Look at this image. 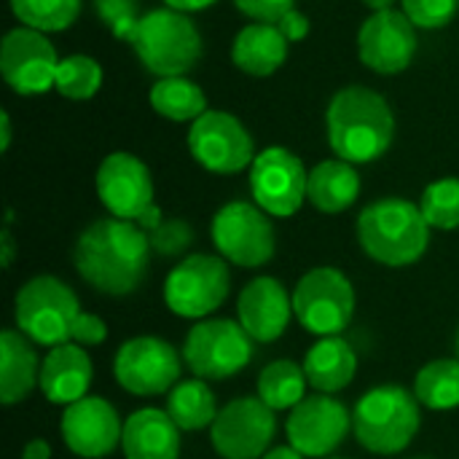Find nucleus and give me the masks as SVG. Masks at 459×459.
I'll list each match as a JSON object with an SVG mask.
<instances>
[{
    "label": "nucleus",
    "instance_id": "1",
    "mask_svg": "<svg viewBox=\"0 0 459 459\" xmlns=\"http://www.w3.org/2000/svg\"><path fill=\"white\" fill-rule=\"evenodd\" d=\"M151 258V239L134 221L102 218L86 226L75 242L73 261L86 285L105 296L134 293Z\"/></svg>",
    "mask_w": 459,
    "mask_h": 459
},
{
    "label": "nucleus",
    "instance_id": "2",
    "mask_svg": "<svg viewBox=\"0 0 459 459\" xmlns=\"http://www.w3.org/2000/svg\"><path fill=\"white\" fill-rule=\"evenodd\" d=\"M328 143L336 159L368 164L385 156L395 137V116L387 100L368 86H347L333 94L328 113Z\"/></svg>",
    "mask_w": 459,
    "mask_h": 459
},
{
    "label": "nucleus",
    "instance_id": "3",
    "mask_svg": "<svg viewBox=\"0 0 459 459\" xmlns=\"http://www.w3.org/2000/svg\"><path fill=\"white\" fill-rule=\"evenodd\" d=\"M358 242L363 253L382 266H411L430 245V226L409 199H377L358 218Z\"/></svg>",
    "mask_w": 459,
    "mask_h": 459
},
{
    "label": "nucleus",
    "instance_id": "4",
    "mask_svg": "<svg viewBox=\"0 0 459 459\" xmlns=\"http://www.w3.org/2000/svg\"><path fill=\"white\" fill-rule=\"evenodd\" d=\"M143 67L159 78H178L196 67L202 59V32L194 19L175 8H156L140 16L126 40Z\"/></svg>",
    "mask_w": 459,
    "mask_h": 459
},
{
    "label": "nucleus",
    "instance_id": "5",
    "mask_svg": "<svg viewBox=\"0 0 459 459\" xmlns=\"http://www.w3.org/2000/svg\"><path fill=\"white\" fill-rule=\"evenodd\" d=\"M420 422L417 395L398 385L368 390L352 411L355 438L371 455H401L420 433Z\"/></svg>",
    "mask_w": 459,
    "mask_h": 459
},
{
    "label": "nucleus",
    "instance_id": "6",
    "mask_svg": "<svg viewBox=\"0 0 459 459\" xmlns=\"http://www.w3.org/2000/svg\"><path fill=\"white\" fill-rule=\"evenodd\" d=\"M81 315L78 296L70 285L51 274L32 277L24 282L13 299L16 328L43 347H59L73 339V323Z\"/></svg>",
    "mask_w": 459,
    "mask_h": 459
},
{
    "label": "nucleus",
    "instance_id": "7",
    "mask_svg": "<svg viewBox=\"0 0 459 459\" xmlns=\"http://www.w3.org/2000/svg\"><path fill=\"white\" fill-rule=\"evenodd\" d=\"M293 315L320 339L339 336L355 315V290L350 277L333 266L307 272L293 290Z\"/></svg>",
    "mask_w": 459,
    "mask_h": 459
},
{
    "label": "nucleus",
    "instance_id": "8",
    "mask_svg": "<svg viewBox=\"0 0 459 459\" xmlns=\"http://www.w3.org/2000/svg\"><path fill=\"white\" fill-rule=\"evenodd\" d=\"M231 274L223 258L215 255H188L164 280V304L172 315L186 320L210 317L229 299Z\"/></svg>",
    "mask_w": 459,
    "mask_h": 459
},
{
    "label": "nucleus",
    "instance_id": "9",
    "mask_svg": "<svg viewBox=\"0 0 459 459\" xmlns=\"http://www.w3.org/2000/svg\"><path fill=\"white\" fill-rule=\"evenodd\" d=\"M253 339L234 320H202L183 344V360L196 379L223 382L253 360Z\"/></svg>",
    "mask_w": 459,
    "mask_h": 459
},
{
    "label": "nucleus",
    "instance_id": "10",
    "mask_svg": "<svg viewBox=\"0 0 459 459\" xmlns=\"http://www.w3.org/2000/svg\"><path fill=\"white\" fill-rule=\"evenodd\" d=\"M218 253L242 269H258L274 258L277 237L269 215L250 202L223 204L210 226Z\"/></svg>",
    "mask_w": 459,
    "mask_h": 459
},
{
    "label": "nucleus",
    "instance_id": "11",
    "mask_svg": "<svg viewBox=\"0 0 459 459\" xmlns=\"http://www.w3.org/2000/svg\"><path fill=\"white\" fill-rule=\"evenodd\" d=\"M191 156L215 175H237L255 161V145L242 121L226 110H207L188 129Z\"/></svg>",
    "mask_w": 459,
    "mask_h": 459
},
{
    "label": "nucleus",
    "instance_id": "12",
    "mask_svg": "<svg viewBox=\"0 0 459 459\" xmlns=\"http://www.w3.org/2000/svg\"><path fill=\"white\" fill-rule=\"evenodd\" d=\"M309 188L304 161L288 148L272 145L250 164V194L255 204L274 218H290L301 210Z\"/></svg>",
    "mask_w": 459,
    "mask_h": 459
},
{
    "label": "nucleus",
    "instance_id": "13",
    "mask_svg": "<svg viewBox=\"0 0 459 459\" xmlns=\"http://www.w3.org/2000/svg\"><path fill=\"white\" fill-rule=\"evenodd\" d=\"M274 433V409H269L258 395H247L218 411L210 428V441L223 459H264Z\"/></svg>",
    "mask_w": 459,
    "mask_h": 459
},
{
    "label": "nucleus",
    "instance_id": "14",
    "mask_svg": "<svg viewBox=\"0 0 459 459\" xmlns=\"http://www.w3.org/2000/svg\"><path fill=\"white\" fill-rule=\"evenodd\" d=\"M116 382L137 395H164L180 379V355L172 344L156 336H137L121 344L113 363Z\"/></svg>",
    "mask_w": 459,
    "mask_h": 459
},
{
    "label": "nucleus",
    "instance_id": "15",
    "mask_svg": "<svg viewBox=\"0 0 459 459\" xmlns=\"http://www.w3.org/2000/svg\"><path fill=\"white\" fill-rule=\"evenodd\" d=\"M59 56L46 32L16 27L5 32L0 43V73L3 81L22 97L43 94L54 89Z\"/></svg>",
    "mask_w": 459,
    "mask_h": 459
},
{
    "label": "nucleus",
    "instance_id": "16",
    "mask_svg": "<svg viewBox=\"0 0 459 459\" xmlns=\"http://www.w3.org/2000/svg\"><path fill=\"white\" fill-rule=\"evenodd\" d=\"M358 54L360 62L379 75L403 73L417 54L414 22L395 8L377 11L358 32Z\"/></svg>",
    "mask_w": 459,
    "mask_h": 459
},
{
    "label": "nucleus",
    "instance_id": "17",
    "mask_svg": "<svg viewBox=\"0 0 459 459\" xmlns=\"http://www.w3.org/2000/svg\"><path fill=\"white\" fill-rule=\"evenodd\" d=\"M352 425L347 406L325 393L304 398L290 409L285 433L296 452L304 457H328L342 446Z\"/></svg>",
    "mask_w": 459,
    "mask_h": 459
},
{
    "label": "nucleus",
    "instance_id": "18",
    "mask_svg": "<svg viewBox=\"0 0 459 459\" xmlns=\"http://www.w3.org/2000/svg\"><path fill=\"white\" fill-rule=\"evenodd\" d=\"M97 196L113 218L137 221L153 207L151 169L137 156L116 151L105 156L97 169Z\"/></svg>",
    "mask_w": 459,
    "mask_h": 459
},
{
    "label": "nucleus",
    "instance_id": "19",
    "mask_svg": "<svg viewBox=\"0 0 459 459\" xmlns=\"http://www.w3.org/2000/svg\"><path fill=\"white\" fill-rule=\"evenodd\" d=\"M59 430L67 449L83 459L108 457L124 436L118 411L108 401L91 395L65 409Z\"/></svg>",
    "mask_w": 459,
    "mask_h": 459
},
{
    "label": "nucleus",
    "instance_id": "20",
    "mask_svg": "<svg viewBox=\"0 0 459 459\" xmlns=\"http://www.w3.org/2000/svg\"><path fill=\"white\" fill-rule=\"evenodd\" d=\"M237 317L253 342L272 344L290 325L293 299L288 296V290L280 280L258 277L242 288L239 301H237Z\"/></svg>",
    "mask_w": 459,
    "mask_h": 459
},
{
    "label": "nucleus",
    "instance_id": "21",
    "mask_svg": "<svg viewBox=\"0 0 459 459\" xmlns=\"http://www.w3.org/2000/svg\"><path fill=\"white\" fill-rule=\"evenodd\" d=\"M91 360L78 344H59L43 358L40 390L56 406H73L86 398L91 387Z\"/></svg>",
    "mask_w": 459,
    "mask_h": 459
},
{
    "label": "nucleus",
    "instance_id": "22",
    "mask_svg": "<svg viewBox=\"0 0 459 459\" xmlns=\"http://www.w3.org/2000/svg\"><path fill=\"white\" fill-rule=\"evenodd\" d=\"M121 449L126 459H178L180 428L167 411L140 409L124 422Z\"/></svg>",
    "mask_w": 459,
    "mask_h": 459
},
{
    "label": "nucleus",
    "instance_id": "23",
    "mask_svg": "<svg viewBox=\"0 0 459 459\" xmlns=\"http://www.w3.org/2000/svg\"><path fill=\"white\" fill-rule=\"evenodd\" d=\"M40 387V360L32 342L19 328L0 333V401L5 406L22 403Z\"/></svg>",
    "mask_w": 459,
    "mask_h": 459
},
{
    "label": "nucleus",
    "instance_id": "24",
    "mask_svg": "<svg viewBox=\"0 0 459 459\" xmlns=\"http://www.w3.org/2000/svg\"><path fill=\"white\" fill-rule=\"evenodd\" d=\"M288 56V40L277 24L253 22L242 27L231 46V62L247 75H272Z\"/></svg>",
    "mask_w": 459,
    "mask_h": 459
},
{
    "label": "nucleus",
    "instance_id": "25",
    "mask_svg": "<svg viewBox=\"0 0 459 459\" xmlns=\"http://www.w3.org/2000/svg\"><path fill=\"white\" fill-rule=\"evenodd\" d=\"M355 371H358V355L342 336L320 339L304 358L307 382L325 395L344 390L355 379Z\"/></svg>",
    "mask_w": 459,
    "mask_h": 459
},
{
    "label": "nucleus",
    "instance_id": "26",
    "mask_svg": "<svg viewBox=\"0 0 459 459\" xmlns=\"http://www.w3.org/2000/svg\"><path fill=\"white\" fill-rule=\"evenodd\" d=\"M358 196H360V175L350 161L328 159L309 172L307 199L315 204V210L325 215H339L350 210L358 202Z\"/></svg>",
    "mask_w": 459,
    "mask_h": 459
},
{
    "label": "nucleus",
    "instance_id": "27",
    "mask_svg": "<svg viewBox=\"0 0 459 459\" xmlns=\"http://www.w3.org/2000/svg\"><path fill=\"white\" fill-rule=\"evenodd\" d=\"M167 414L180 430H204L212 428L218 409L215 395L204 379H188L169 390L167 395Z\"/></svg>",
    "mask_w": 459,
    "mask_h": 459
},
{
    "label": "nucleus",
    "instance_id": "28",
    "mask_svg": "<svg viewBox=\"0 0 459 459\" xmlns=\"http://www.w3.org/2000/svg\"><path fill=\"white\" fill-rule=\"evenodd\" d=\"M148 100H151V108L159 116L169 118V121H191L194 124L199 116L207 113L204 91L194 81H188L183 75H178V78H159L151 86Z\"/></svg>",
    "mask_w": 459,
    "mask_h": 459
},
{
    "label": "nucleus",
    "instance_id": "29",
    "mask_svg": "<svg viewBox=\"0 0 459 459\" xmlns=\"http://www.w3.org/2000/svg\"><path fill=\"white\" fill-rule=\"evenodd\" d=\"M307 374L293 360H274L258 377V398L274 409H296L307 395Z\"/></svg>",
    "mask_w": 459,
    "mask_h": 459
},
{
    "label": "nucleus",
    "instance_id": "30",
    "mask_svg": "<svg viewBox=\"0 0 459 459\" xmlns=\"http://www.w3.org/2000/svg\"><path fill=\"white\" fill-rule=\"evenodd\" d=\"M414 395L433 411H449L459 406V360L441 358L428 363L414 382Z\"/></svg>",
    "mask_w": 459,
    "mask_h": 459
},
{
    "label": "nucleus",
    "instance_id": "31",
    "mask_svg": "<svg viewBox=\"0 0 459 459\" xmlns=\"http://www.w3.org/2000/svg\"><path fill=\"white\" fill-rule=\"evenodd\" d=\"M13 16L38 32H62L67 30L78 13L81 0H8Z\"/></svg>",
    "mask_w": 459,
    "mask_h": 459
},
{
    "label": "nucleus",
    "instance_id": "32",
    "mask_svg": "<svg viewBox=\"0 0 459 459\" xmlns=\"http://www.w3.org/2000/svg\"><path fill=\"white\" fill-rule=\"evenodd\" d=\"M102 86V67L86 54H70L59 59L54 89L67 100H89Z\"/></svg>",
    "mask_w": 459,
    "mask_h": 459
},
{
    "label": "nucleus",
    "instance_id": "33",
    "mask_svg": "<svg viewBox=\"0 0 459 459\" xmlns=\"http://www.w3.org/2000/svg\"><path fill=\"white\" fill-rule=\"evenodd\" d=\"M420 210L430 229H459V178H444L425 188Z\"/></svg>",
    "mask_w": 459,
    "mask_h": 459
},
{
    "label": "nucleus",
    "instance_id": "34",
    "mask_svg": "<svg viewBox=\"0 0 459 459\" xmlns=\"http://www.w3.org/2000/svg\"><path fill=\"white\" fill-rule=\"evenodd\" d=\"M100 22L118 38L129 40L140 22V3L137 0H91Z\"/></svg>",
    "mask_w": 459,
    "mask_h": 459
},
{
    "label": "nucleus",
    "instance_id": "35",
    "mask_svg": "<svg viewBox=\"0 0 459 459\" xmlns=\"http://www.w3.org/2000/svg\"><path fill=\"white\" fill-rule=\"evenodd\" d=\"M148 239H151L153 253H159L164 258H175V255H183L191 247L194 229L183 218H169V221H161V226L153 229L148 234Z\"/></svg>",
    "mask_w": 459,
    "mask_h": 459
},
{
    "label": "nucleus",
    "instance_id": "36",
    "mask_svg": "<svg viewBox=\"0 0 459 459\" xmlns=\"http://www.w3.org/2000/svg\"><path fill=\"white\" fill-rule=\"evenodd\" d=\"M403 13L414 22V27L438 30L455 19L459 0H401Z\"/></svg>",
    "mask_w": 459,
    "mask_h": 459
},
{
    "label": "nucleus",
    "instance_id": "37",
    "mask_svg": "<svg viewBox=\"0 0 459 459\" xmlns=\"http://www.w3.org/2000/svg\"><path fill=\"white\" fill-rule=\"evenodd\" d=\"M234 5L264 24H277L288 11H293V0H234Z\"/></svg>",
    "mask_w": 459,
    "mask_h": 459
},
{
    "label": "nucleus",
    "instance_id": "38",
    "mask_svg": "<svg viewBox=\"0 0 459 459\" xmlns=\"http://www.w3.org/2000/svg\"><path fill=\"white\" fill-rule=\"evenodd\" d=\"M108 339V325L102 323V317L81 312L73 323V342L78 347H97Z\"/></svg>",
    "mask_w": 459,
    "mask_h": 459
},
{
    "label": "nucleus",
    "instance_id": "39",
    "mask_svg": "<svg viewBox=\"0 0 459 459\" xmlns=\"http://www.w3.org/2000/svg\"><path fill=\"white\" fill-rule=\"evenodd\" d=\"M277 27H280V32L285 35V40L288 43H296V40H304L307 35H309V19L301 13V11H288L280 22H277Z\"/></svg>",
    "mask_w": 459,
    "mask_h": 459
},
{
    "label": "nucleus",
    "instance_id": "40",
    "mask_svg": "<svg viewBox=\"0 0 459 459\" xmlns=\"http://www.w3.org/2000/svg\"><path fill=\"white\" fill-rule=\"evenodd\" d=\"M161 221H164V218H161V210L153 204V207H148V210H145V212H143V215L134 221V223H137V226H140L145 234H151L153 229H159V226H161Z\"/></svg>",
    "mask_w": 459,
    "mask_h": 459
},
{
    "label": "nucleus",
    "instance_id": "41",
    "mask_svg": "<svg viewBox=\"0 0 459 459\" xmlns=\"http://www.w3.org/2000/svg\"><path fill=\"white\" fill-rule=\"evenodd\" d=\"M164 3H167V8H175V11H183V13H194V11L210 8L218 0H164Z\"/></svg>",
    "mask_w": 459,
    "mask_h": 459
},
{
    "label": "nucleus",
    "instance_id": "42",
    "mask_svg": "<svg viewBox=\"0 0 459 459\" xmlns=\"http://www.w3.org/2000/svg\"><path fill=\"white\" fill-rule=\"evenodd\" d=\"M22 459H51V446L40 438L30 441L22 452Z\"/></svg>",
    "mask_w": 459,
    "mask_h": 459
},
{
    "label": "nucleus",
    "instance_id": "43",
    "mask_svg": "<svg viewBox=\"0 0 459 459\" xmlns=\"http://www.w3.org/2000/svg\"><path fill=\"white\" fill-rule=\"evenodd\" d=\"M0 247H3V266L8 269V266H11V261H13V250H16V247H13V237H11L8 226L3 229V245H0Z\"/></svg>",
    "mask_w": 459,
    "mask_h": 459
},
{
    "label": "nucleus",
    "instance_id": "44",
    "mask_svg": "<svg viewBox=\"0 0 459 459\" xmlns=\"http://www.w3.org/2000/svg\"><path fill=\"white\" fill-rule=\"evenodd\" d=\"M264 459H304V455H301V452H296L293 446H280V449L266 452Z\"/></svg>",
    "mask_w": 459,
    "mask_h": 459
},
{
    "label": "nucleus",
    "instance_id": "45",
    "mask_svg": "<svg viewBox=\"0 0 459 459\" xmlns=\"http://www.w3.org/2000/svg\"><path fill=\"white\" fill-rule=\"evenodd\" d=\"M0 129H3V151H8V145H11V116L5 110L0 116Z\"/></svg>",
    "mask_w": 459,
    "mask_h": 459
},
{
    "label": "nucleus",
    "instance_id": "46",
    "mask_svg": "<svg viewBox=\"0 0 459 459\" xmlns=\"http://www.w3.org/2000/svg\"><path fill=\"white\" fill-rule=\"evenodd\" d=\"M363 3L377 13V11H387V8H393V3H395V0H363Z\"/></svg>",
    "mask_w": 459,
    "mask_h": 459
},
{
    "label": "nucleus",
    "instance_id": "47",
    "mask_svg": "<svg viewBox=\"0 0 459 459\" xmlns=\"http://www.w3.org/2000/svg\"><path fill=\"white\" fill-rule=\"evenodd\" d=\"M455 352H457V360H459V331H457V339H455Z\"/></svg>",
    "mask_w": 459,
    "mask_h": 459
},
{
    "label": "nucleus",
    "instance_id": "48",
    "mask_svg": "<svg viewBox=\"0 0 459 459\" xmlns=\"http://www.w3.org/2000/svg\"><path fill=\"white\" fill-rule=\"evenodd\" d=\"M328 459H342V457H328Z\"/></svg>",
    "mask_w": 459,
    "mask_h": 459
},
{
    "label": "nucleus",
    "instance_id": "49",
    "mask_svg": "<svg viewBox=\"0 0 459 459\" xmlns=\"http://www.w3.org/2000/svg\"><path fill=\"white\" fill-rule=\"evenodd\" d=\"M417 459H428V457H417Z\"/></svg>",
    "mask_w": 459,
    "mask_h": 459
}]
</instances>
